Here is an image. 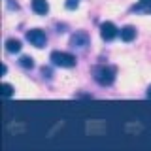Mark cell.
<instances>
[{
    "label": "cell",
    "mask_w": 151,
    "mask_h": 151,
    "mask_svg": "<svg viewBox=\"0 0 151 151\" xmlns=\"http://www.w3.org/2000/svg\"><path fill=\"white\" fill-rule=\"evenodd\" d=\"M78 2H79V0H66V8H68V9H74L76 6H78Z\"/></svg>",
    "instance_id": "obj_12"
},
{
    "label": "cell",
    "mask_w": 151,
    "mask_h": 151,
    "mask_svg": "<svg viewBox=\"0 0 151 151\" xmlns=\"http://www.w3.org/2000/svg\"><path fill=\"white\" fill-rule=\"evenodd\" d=\"M147 96L151 98V85H149V87H147Z\"/></svg>",
    "instance_id": "obj_13"
},
{
    "label": "cell",
    "mask_w": 151,
    "mask_h": 151,
    "mask_svg": "<svg viewBox=\"0 0 151 151\" xmlns=\"http://www.w3.org/2000/svg\"><path fill=\"white\" fill-rule=\"evenodd\" d=\"M51 60L57 66H63V68H72L76 66V57L70 53H64V51H53L51 53Z\"/></svg>",
    "instance_id": "obj_2"
},
{
    "label": "cell",
    "mask_w": 151,
    "mask_h": 151,
    "mask_svg": "<svg viewBox=\"0 0 151 151\" xmlns=\"http://www.w3.org/2000/svg\"><path fill=\"white\" fill-rule=\"evenodd\" d=\"M140 2L142 4H140V6H136V9H144V8L147 9V6H151V0H140Z\"/></svg>",
    "instance_id": "obj_11"
},
{
    "label": "cell",
    "mask_w": 151,
    "mask_h": 151,
    "mask_svg": "<svg viewBox=\"0 0 151 151\" xmlns=\"http://www.w3.org/2000/svg\"><path fill=\"white\" fill-rule=\"evenodd\" d=\"M6 49L9 51V53H19V51H21V42L9 38V40L6 42Z\"/></svg>",
    "instance_id": "obj_7"
},
{
    "label": "cell",
    "mask_w": 151,
    "mask_h": 151,
    "mask_svg": "<svg viewBox=\"0 0 151 151\" xmlns=\"http://www.w3.org/2000/svg\"><path fill=\"white\" fill-rule=\"evenodd\" d=\"M136 38V28L134 27H125L121 28V40L123 42H132Z\"/></svg>",
    "instance_id": "obj_6"
},
{
    "label": "cell",
    "mask_w": 151,
    "mask_h": 151,
    "mask_svg": "<svg viewBox=\"0 0 151 151\" xmlns=\"http://www.w3.org/2000/svg\"><path fill=\"white\" fill-rule=\"evenodd\" d=\"M79 42H81V44L85 45V44H87V36H85V34H81V36H74V38H72V45H74V47L78 45Z\"/></svg>",
    "instance_id": "obj_10"
},
{
    "label": "cell",
    "mask_w": 151,
    "mask_h": 151,
    "mask_svg": "<svg viewBox=\"0 0 151 151\" xmlns=\"http://www.w3.org/2000/svg\"><path fill=\"white\" fill-rule=\"evenodd\" d=\"M32 9L40 15H45L49 9V4H47V0H32Z\"/></svg>",
    "instance_id": "obj_5"
},
{
    "label": "cell",
    "mask_w": 151,
    "mask_h": 151,
    "mask_svg": "<svg viewBox=\"0 0 151 151\" xmlns=\"http://www.w3.org/2000/svg\"><path fill=\"white\" fill-rule=\"evenodd\" d=\"M27 40L30 42L32 45H36V47H44L45 45V34H44V30H40V28L28 30L27 32Z\"/></svg>",
    "instance_id": "obj_3"
},
{
    "label": "cell",
    "mask_w": 151,
    "mask_h": 151,
    "mask_svg": "<svg viewBox=\"0 0 151 151\" xmlns=\"http://www.w3.org/2000/svg\"><path fill=\"white\" fill-rule=\"evenodd\" d=\"M12 94H13V87H12V85H9V83H2V96H12Z\"/></svg>",
    "instance_id": "obj_9"
},
{
    "label": "cell",
    "mask_w": 151,
    "mask_h": 151,
    "mask_svg": "<svg viewBox=\"0 0 151 151\" xmlns=\"http://www.w3.org/2000/svg\"><path fill=\"white\" fill-rule=\"evenodd\" d=\"M19 64H21L23 68H32V66H34V60H32V57H21Z\"/></svg>",
    "instance_id": "obj_8"
},
{
    "label": "cell",
    "mask_w": 151,
    "mask_h": 151,
    "mask_svg": "<svg viewBox=\"0 0 151 151\" xmlns=\"http://www.w3.org/2000/svg\"><path fill=\"white\" fill-rule=\"evenodd\" d=\"M100 36H102V40H106V42L113 40V38L117 36V28H115V25H113V23H110V21L102 23V25H100Z\"/></svg>",
    "instance_id": "obj_4"
},
{
    "label": "cell",
    "mask_w": 151,
    "mask_h": 151,
    "mask_svg": "<svg viewBox=\"0 0 151 151\" xmlns=\"http://www.w3.org/2000/svg\"><path fill=\"white\" fill-rule=\"evenodd\" d=\"M93 76L96 79V83L111 85L113 79H115V68H111V66H98V68H94Z\"/></svg>",
    "instance_id": "obj_1"
}]
</instances>
